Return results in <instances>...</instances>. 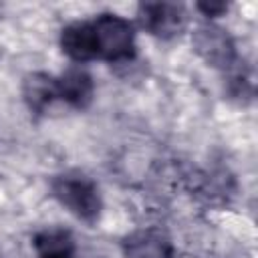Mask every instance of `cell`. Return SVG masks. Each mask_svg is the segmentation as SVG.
Returning a JSON list of instances; mask_svg holds the SVG:
<instances>
[{
  "label": "cell",
  "mask_w": 258,
  "mask_h": 258,
  "mask_svg": "<svg viewBox=\"0 0 258 258\" xmlns=\"http://www.w3.org/2000/svg\"><path fill=\"white\" fill-rule=\"evenodd\" d=\"M137 20L145 32L155 38L171 40L179 36L189 22L183 4L175 2H143L137 6Z\"/></svg>",
  "instance_id": "4"
},
{
  "label": "cell",
  "mask_w": 258,
  "mask_h": 258,
  "mask_svg": "<svg viewBox=\"0 0 258 258\" xmlns=\"http://www.w3.org/2000/svg\"><path fill=\"white\" fill-rule=\"evenodd\" d=\"M60 48L75 62H89L97 58L95 34L91 20H77L60 30Z\"/></svg>",
  "instance_id": "7"
},
{
  "label": "cell",
  "mask_w": 258,
  "mask_h": 258,
  "mask_svg": "<svg viewBox=\"0 0 258 258\" xmlns=\"http://www.w3.org/2000/svg\"><path fill=\"white\" fill-rule=\"evenodd\" d=\"M32 246L38 258H77V244L62 228H44L34 234Z\"/></svg>",
  "instance_id": "9"
},
{
  "label": "cell",
  "mask_w": 258,
  "mask_h": 258,
  "mask_svg": "<svg viewBox=\"0 0 258 258\" xmlns=\"http://www.w3.org/2000/svg\"><path fill=\"white\" fill-rule=\"evenodd\" d=\"M52 198L77 220L95 224L103 212V200L97 183L81 171H64L50 179Z\"/></svg>",
  "instance_id": "1"
},
{
  "label": "cell",
  "mask_w": 258,
  "mask_h": 258,
  "mask_svg": "<svg viewBox=\"0 0 258 258\" xmlns=\"http://www.w3.org/2000/svg\"><path fill=\"white\" fill-rule=\"evenodd\" d=\"M95 34L97 58L109 62H127L135 54V28L133 24L115 14L103 12L91 20Z\"/></svg>",
  "instance_id": "2"
},
{
  "label": "cell",
  "mask_w": 258,
  "mask_h": 258,
  "mask_svg": "<svg viewBox=\"0 0 258 258\" xmlns=\"http://www.w3.org/2000/svg\"><path fill=\"white\" fill-rule=\"evenodd\" d=\"M191 44L196 54L210 67L220 71H232L238 64L236 42L226 28L214 22H204L196 26L191 34Z\"/></svg>",
  "instance_id": "3"
},
{
  "label": "cell",
  "mask_w": 258,
  "mask_h": 258,
  "mask_svg": "<svg viewBox=\"0 0 258 258\" xmlns=\"http://www.w3.org/2000/svg\"><path fill=\"white\" fill-rule=\"evenodd\" d=\"M58 85V101L67 103L73 109H87L95 97V83L93 77L79 67L67 69L60 77H56Z\"/></svg>",
  "instance_id": "6"
},
{
  "label": "cell",
  "mask_w": 258,
  "mask_h": 258,
  "mask_svg": "<svg viewBox=\"0 0 258 258\" xmlns=\"http://www.w3.org/2000/svg\"><path fill=\"white\" fill-rule=\"evenodd\" d=\"M22 99L32 113L36 115L44 113L58 101L56 77L42 73V71L28 73L22 81Z\"/></svg>",
  "instance_id": "8"
},
{
  "label": "cell",
  "mask_w": 258,
  "mask_h": 258,
  "mask_svg": "<svg viewBox=\"0 0 258 258\" xmlns=\"http://www.w3.org/2000/svg\"><path fill=\"white\" fill-rule=\"evenodd\" d=\"M125 258H177L169 236L157 228H139L121 242Z\"/></svg>",
  "instance_id": "5"
},
{
  "label": "cell",
  "mask_w": 258,
  "mask_h": 258,
  "mask_svg": "<svg viewBox=\"0 0 258 258\" xmlns=\"http://www.w3.org/2000/svg\"><path fill=\"white\" fill-rule=\"evenodd\" d=\"M196 8L208 18H216V16H220V14H224L228 10V6L224 2H200Z\"/></svg>",
  "instance_id": "10"
}]
</instances>
